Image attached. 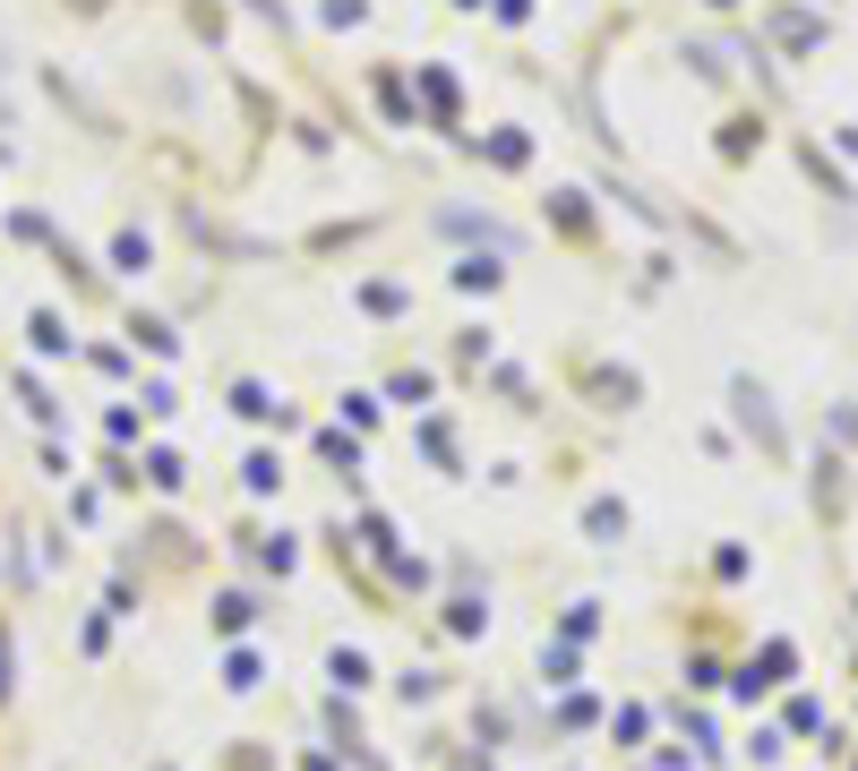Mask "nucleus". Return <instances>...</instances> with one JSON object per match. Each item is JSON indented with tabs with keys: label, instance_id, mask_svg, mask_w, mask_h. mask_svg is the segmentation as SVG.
<instances>
[{
	"label": "nucleus",
	"instance_id": "1",
	"mask_svg": "<svg viewBox=\"0 0 858 771\" xmlns=\"http://www.w3.org/2000/svg\"><path fill=\"white\" fill-rule=\"evenodd\" d=\"M27 754V642H18V592H9V481H0V771Z\"/></svg>",
	"mask_w": 858,
	"mask_h": 771
}]
</instances>
